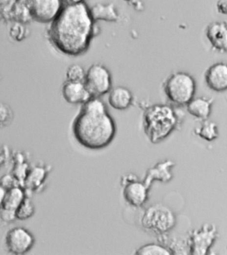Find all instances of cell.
<instances>
[{"instance_id": "obj_1", "label": "cell", "mask_w": 227, "mask_h": 255, "mask_svg": "<svg viewBox=\"0 0 227 255\" xmlns=\"http://www.w3.org/2000/svg\"><path fill=\"white\" fill-rule=\"evenodd\" d=\"M98 32L90 7L84 2L65 5L49 24L47 35L51 45L59 52L78 57L87 52Z\"/></svg>"}, {"instance_id": "obj_2", "label": "cell", "mask_w": 227, "mask_h": 255, "mask_svg": "<svg viewBox=\"0 0 227 255\" xmlns=\"http://www.w3.org/2000/svg\"><path fill=\"white\" fill-rule=\"evenodd\" d=\"M72 131L75 139L82 147L100 150L113 141L116 125L105 103L100 98L92 97L81 105L73 121Z\"/></svg>"}, {"instance_id": "obj_3", "label": "cell", "mask_w": 227, "mask_h": 255, "mask_svg": "<svg viewBox=\"0 0 227 255\" xmlns=\"http://www.w3.org/2000/svg\"><path fill=\"white\" fill-rule=\"evenodd\" d=\"M178 125L174 109L167 104L146 107L143 113V129L149 141L157 144L171 135Z\"/></svg>"}, {"instance_id": "obj_4", "label": "cell", "mask_w": 227, "mask_h": 255, "mask_svg": "<svg viewBox=\"0 0 227 255\" xmlns=\"http://www.w3.org/2000/svg\"><path fill=\"white\" fill-rule=\"evenodd\" d=\"M163 90L171 103L177 106H187L194 98L196 82L187 73L175 72L163 82Z\"/></svg>"}, {"instance_id": "obj_5", "label": "cell", "mask_w": 227, "mask_h": 255, "mask_svg": "<svg viewBox=\"0 0 227 255\" xmlns=\"http://www.w3.org/2000/svg\"><path fill=\"white\" fill-rule=\"evenodd\" d=\"M176 217L169 207L161 203L151 205L144 211L141 225L145 230L157 235H164L172 230Z\"/></svg>"}, {"instance_id": "obj_6", "label": "cell", "mask_w": 227, "mask_h": 255, "mask_svg": "<svg viewBox=\"0 0 227 255\" xmlns=\"http://www.w3.org/2000/svg\"><path fill=\"white\" fill-rule=\"evenodd\" d=\"M84 84L92 97L100 98L112 88L111 73L102 63H94L86 71Z\"/></svg>"}, {"instance_id": "obj_7", "label": "cell", "mask_w": 227, "mask_h": 255, "mask_svg": "<svg viewBox=\"0 0 227 255\" xmlns=\"http://www.w3.org/2000/svg\"><path fill=\"white\" fill-rule=\"evenodd\" d=\"M218 237L217 227L214 224H204L200 229L189 233L187 239L189 254L206 255Z\"/></svg>"}, {"instance_id": "obj_8", "label": "cell", "mask_w": 227, "mask_h": 255, "mask_svg": "<svg viewBox=\"0 0 227 255\" xmlns=\"http://www.w3.org/2000/svg\"><path fill=\"white\" fill-rule=\"evenodd\" d=\"M120 183L123 187L124 199L132 207L139 208L147 202L150 189L143 181L138 180L137 176L133 173L126 174L122 176Z\"/></svg>"}, {"instance_id": "obj_9", "label": "cell", "mask_w": 227, "mask_h": 255, "mask_svg": "<svg viewBox=\"0 0 227 255\" xmlns=\"http://www.w3.org/2000/svg\"><path fill=\"white\" fill-rule=\"evenodd\" d=\"M33 21L50 24L64 7L63 0H25Z\"/></svg>"}, {"instance_id": "obj_10", "label": "cell", "mask_w": 227, "mask_h": 255, "mask_svg": "<svg viewBox=\"0 0 227 255\" xmlns=\"http://www.w3.org/2000/svg\"><path fill=\"white\" fill-rule=\"evenodd\" d=\"M35 243L34 235L24 227H13L7 231L5 235V247L11 254H26L32 249Z\"/></svg>"}, {"instance_id": "obj_11", "label": "cell", "mask_w": 227, "mask_h": 255, "mask_svg": "<svg viewBox=\"0 0 227 255\" xmlns=\"http://www.w3.org/2000/svg\"><path fill=\"white\" fill-rule=\"evenodd\" d=\"M61 94L69 104L82 105L92 98L84 82L66 80L61 88Z\"/></svg>"}, {"instance_id": "obj_12", "label": "cell", "mask_w": 227, "mask_h": 255, "mask_svg": "<svg viewBox=\"0 0 227 255\" xmlns=\"http://www.w3.org/2000/svg\"><path fill=\"white\" fill-rule=\"evenodd\" d=\"M51 169V166L43 164H38L30 168L23 184L27 197H30V195L33 193L43 191Z\"/></svg>"}, {"instance_id": "obj_13", "label": "cell", "mask_w": 227, "mask_h": 255, "mask_svg": "<svg viewBox=\"0 0 227 255\" xmlns=\"http://www.w3.org/2000/svg\"><path fill=\"white\" fill-rule=\"evenodd\" d=\"M174 161L167 159L159 162L153 167L150 168L146 172L144 183L150 189L153 181H159L161 183H168L173 178L171 169L175 167Z\"/></svg>"}, {"instance_id": "obj_14", "label": "cell", "mask_w": 227, "mask_h": 255, "mask_svg": "<svg viewBox=\"0 0 227 255\" xmlns=\"http://www.w3.org/2000/svg\"><path fill=\"white\" fill-rule=\"evenodd\" d=\"M205 82L215 92L227 90V63H217L211 66L205 74Z\"/></svg>"}, {"instance_id": "obj_15", "label": "cell", "mask_w": 227, "mask_h": 255, "mask_svg": "<svg viewBox=\"0 0 227 255\" xmlns=\"http://www.w3.org/2000/svg\"><path fill=\"white\" fill-rule=\"evenodd\" d=\"M207 39L215 50L227 52V24L224 21L210 23L206 31Z\"/></svg>"}, {"instance_id": "obj_16", "label": "cell", "mask_w": 227, "mask_h": 255, "mask_svg": "<svg viewBox=\"0 0 227 255\" xmlns=\"http://www.w3.org/2000/svg\"><path fill=\"white\" fill-rule=\"evenodd\" d=\"M108 94V103L112 108L116 110H127L133 104V94L126 87L118 86L112 88Z\"/></svg>"}, {"instance_id": "obj_17", "label": "cell", "mask_w": 227, "mask_h": 255, "mask_svg": "<svg viewBox=\"0 0 227 255\" xmlns=\"http://www.w3.org/2000/svg\"><path fill=\"white\" fill-rule=\"evenodd\" d=\"M90 13L94 21H102L106 22H117L120 14L117 7L113 3H98L90 7Z\"/></svg>"}, {"instance_id": "obj_18", "label": "cell", "mask_w": 227, "mask_h": 255, "mask_svg": "<svg viewBox=\"0 0 227 255\" xmlns=\"http://www.w3.org/2000/svg\"><path fill=\"white\" fill-rule=\"evenodd\" d=\"M212 100L205 98H193L187 105V112L199 120H208L212 110Z\"/></svg>"}, {"instance_id": "obj_19", "label": "cell", "mask_w": 227, "mask_h": 255, "mask_svg": "<svg viewBox=\"0 0 227 255\" xmlns=\"http://www.w3.org/2000/svg\"><path fill=\"white\" fill-rule=\"evenodd\" d=\"M27 197L26 191L22 186L11 188L7 191L2 207L15 211Z\"/></svg>"}, {"instance_id": "obj_20", "label": "cell", "mask_w": 227, "mask_h": 255, "mask_svg": "<svg viewBox=\"0 0 227 255\" xmlns=\"http://www.w3.org/2000/svg\"><path fill=\"white\" fill-rule=\"evenodd\" d=\"M7 19L15 23L27 24L33 21L28 7L25 0H19L9 13Z\"/></svg>"}, {"instance_id": "obj_21", "label": "cell", "mask_w": 227, "mask_h": 255, "mask_svg": "<svg viewBox=\"0 0 227 255\" xmlns=\"http://www.w3.org/2000/svg\"><path fill=\"white\" fill-rule=\"evenodd\" d=\"M203 123L195 130V133L201 139L207 141H212L219 137L218 126L216 123L211 121H203Z\"/></svg>"}, {"instance_id": "obj_22", "label": "cell", "mask_w": 227, "mask_h": 255, "mask_svg": "<svg viewBox=\"0 0 227 255\" xmlns=\"http://www.w3.org/2000/svg\"><path fill=\"white\" fill-rule=\"evenodd\" d=\"M172 251L165 247L164 245L156 244V243H149L143 245L136 251L135 255H170Z\"/></svg>"}, {"instance_id": "obj_23", "label": "cell", "mask_w": 227, "mask_h": 255, "mask_svg": "<svg viewBox=\"0 0 227 255\" xmlns=\"http://www.w3.org/2000/svg\"><path fill=\"white\" fill-rule=\"evenodd\" d=\"M35 207L30 197H27L15 211L17 220L26 221L34 215Z\"/></svg>"}, {"instance_id": "obj_24", "label": "cell", "mask_w": 227, "mask_h": 255, "mask_svg": "<svg viewBox=\"0 0 227 255\" xmlns=\"http://www.w3.org/2000/svg\"><path fill=\"white\" fill-rule=\"evenodd\" d=\"M14 113L12 108L4 102H0V129H4L12 124Z\"/></svg>"}, {"instance_id": "obj_25", "label": "cell", "mask_w": 227, "mask_h": 255, "mask_svg": "<svg viewBox=\"0 0 227 255\" xmlns=\"http://www.w3.org/2000/svg\"><path fill=\"white\" fill-rule=\"evenodd\" d=\"M86 71L81 65L74 63L71 65L67 70V80L72 82H84Z\"/></svg>"}, {"instance_id": "obj_26", "label": "cell", "mask_w": 227, "mask_h": 255, "mask_svg": "<svg viewBox=\"0 0 227 255\" xmlns=\"http://www.w3.org/2000/svg\"><path fill=\"white\" fill-rule=\"evenodd\" d=\"M27 28L25 24L13 22L12 26L9 29V35L15 41H21L26 37Z\"/></svg>"}, {"instance_id": "obj_27", "label": "cell", "mask_w": 227, "mask_h": 255, "mask_svg": "<svg viewBox=\"0 0 227 255\" xmlns=\"http://www.w3.org/2000/svg\"><path fill=\"white\" fill-rule=\"evenodd\" d=\"M0 185L3 186L7 191L17 186H21L18 180L12 173L5 174L1 176L0 178Z\"/></svg>"}, {"instance_id": "obj_28", "label": "cell", "mask_w": 227, "mask_h": 255, "mask_svg": "<svg viewBox=\"0 0 227 255\" xmlns=\"http://www.w3.org/2000/svg\"><path fill=\"white\" fill-rule=\"evenodd\" d=\"M19 0H0V17L6 19L11 9Z\"/></svg>"}, {"instance_id": "obj_29", "label": "cell", "mask_w": 227, "mask_h": 255, "mask_svg": "<svg viewBox=\"0 0 227 255\" xmlns=\"http://www.w3.org/2000/svg\"><path fill=\"white\" fill-rule=\"evenodd\" d=\"M0 220L5 224H9L17 220L15 211L1 207L0 208Z\"/></svg>"}, {"instance_id": "obj_30", "label": "cell", "mask_w": 227, "mask_h": 255, "mask_svg": "<svg viewBox=\"0 0 227 255\" xmlns=\"http://www.w3.org/2000/svg\"><path fill=\"white\" fill-rule=\"evenodd\" d=\"M9 155L8 149L4 146H0V168L2 167L7 161Z\"/></svg>"}, {"instance_id": "obj_31", "label": "cell", "mask_w": 227, "mask_h": 255, "mask_svg": "<svg viewBox=\"0 0 227 255\" xmlns=\"http://www.w3.org/2000/svg\"><path fill=\"white\" fill-rule=\"evenodd\" d=\"M124 1L129 3L136 11H144V5L142 0H124Z\"/></svg>"}, {"instance_id": "obj_32", "label": "cell", "mask_w": 227, "mask_h": 255, "mask_svg": "<svg viewBox=\"0 0 227 255\" xmlns=\"http://www.w3.org/2000/svg\"><path fill=\"white\" fill-rule=\"evenodd\" d=\"M217 8L219 13L227 15V0H219L217 3Z\"/></svg>"}, {"instance_id": "obj_33", "label": "cell", "mask_w": 227, "mask_h": 255, "mask_svg": "<svg viewBox=\"0 0 227 255\" xmlns=\"http://www.w3.org/2000/svg\"><path fill=\"white\" fill-rule=\"evenodd\" d=\"M7 190L3 186L0 185V208L3 207V202H4L5 195H6Z\"/></svg>"}, {"instance_id": "obj_34", "label": "cell", "mask_w": 227, "mask_h": 255, "mask_svg": "<svg viewBox=\"0 0 227 255\" xmlns=\"http://www.w3.org/2000/svg\"><path fill=\"white\" fill-rule=\"evenodd\" d=\"M64 5H76L85 2L84 0H63Z\"/></svg>"}]
</instances>
